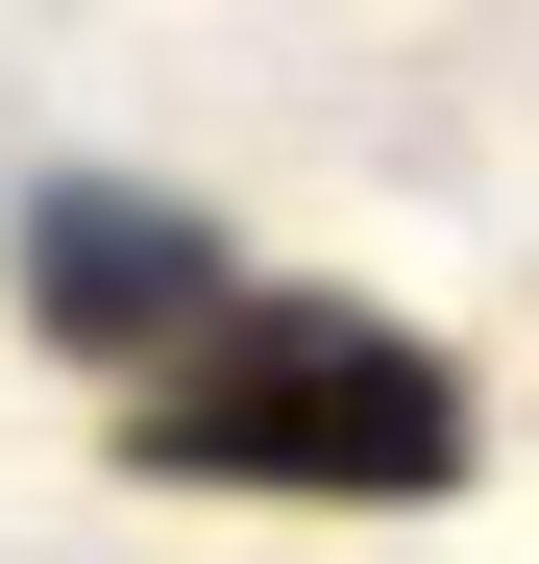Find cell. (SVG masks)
Masks as SVG:
<instances>
[{
	"instance_id": "obj_1",
	"label": "cell",
	"mask_w": 539,
	"mask_h": 564,
	"mask_svg": "<svg viewBox=\"0 0 539 564\" xmlns=\"http://www.w3.org/2000/svg\"><path fill=\"white\" fill-rule=\"evenodd\" d=\"M466 368H441L417 319H369V295H245L197 319V344H147L123 368V466L147 491H319V516H441L466 491Z\"/></svg>"
},
{
	"instance_id": "obj_2",
	"label": "cell",
	"mask_w": 539,
	"mask_h": 564,
	"mask_svg": "<svg viewBox=\"0 0 539 564\" xmlns=\"http://www.w3.org/2000/svg\"><path fill=\"white\" fill-rule=\"evenodd\" d=\"M0 270H25V319H50L74 368H147V344H197V319L245 295V246H221L197 197H147V172H50Z\"/></svg>"
}]
</instances>
